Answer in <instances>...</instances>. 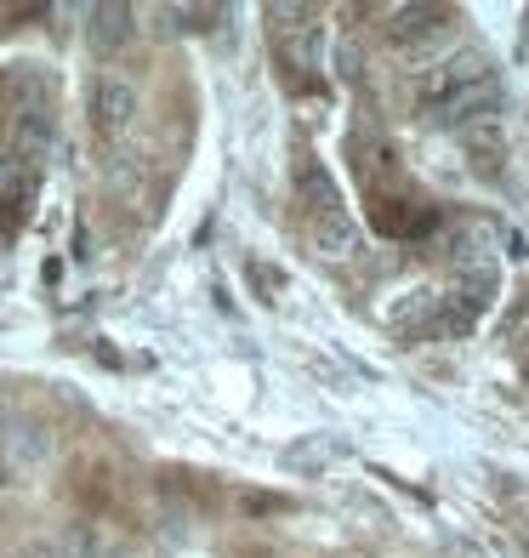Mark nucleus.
Here are the masks:
<instances>
[{"instance_id":"nucleus-1","label":"nucleus","mask_w":529,"mask_h":558,"mask_svg":"<svg viewBox=\"0 0 529 558\" xmlns=\"http://www.w3.org/2000/svg\"><path fill=\"white\" fill-rule=\"evenodd\" d=\"M484 74H495L490 58H484V52H472V46H456L450 58L416 69V97H421V109H433V104H444L450 92H462V86H472V81H484Z\"/></svg>"},{"instance_id":"nucleus-2","label":"nucleus","mask_w":529,"mask_h":558,"mask_svg":"<svg viewBox=\"0 0 529 558\" xmlns=\"http://www.w3.org/2000/svg\"><path fill=\"white\" fill-rule=\"evenodd\" d=\"M501 114V81L495 74H484V81H472L462 92H450L444 104L427 109V120L444 125V132H472V125H490Z\"/></svg>"},{"instance_id":"nucleus-3","label":"nucleus","mask_w":529,"mask_h":558,"mask_svg":"<svg viewBox=\"0 0 529 558\" xmlns=\"http://www.w3.org/2000/svg\"><path fill=\"white\" fill-rule=\"evenodd\" d=\"M137 120V86L125 81V74H97L91 86V125L97 137H125Z\"/></svg>"},{"instance_id":"nucleus-4","label":"nucleus","mask_w":529,"mask_h":558,"mask_svg":"<svg viewBox=\"0 0 529 558\" xmlns=\"http://www.w3.org/2000/svg\"><path fill=\"white\" fill-rule=\"evenodd\" d=\"M450 29H456V12H450V7H393L387 23H382V35H387L393 46H405V52L444 40Z\"/></svg>"},{"instance_id":"nucleus-5","label":"nucleus","mask_w":529,"mask_h":558,"mask_svg":"<svg viewBox=\"0 0 529 558\" xmlns=\"http://www.w3.org/2000/svg\"><path fill=\"white\" fill-rule=\"evenodd\" d=\"M0 97L17 109V114H29V109H52V97H58V74L46 69V63H7L0 69Z\"/></svg>"},{"instance_id":"nucleus-6","label":"nucleus","mask_w":529,"mask_h":558,"mask_svg":"<svg viewBox=\"0 0 529 558\" xmlns=\"http://www.w3.org/2000/svg\"><path fill=\"white\" fill-rule=\"evenodd\" d=\"M86 17H91V23H86V40H91L97 58H120L125 46L137 40V12L120 7V0H109V7H91Z\"/></svg>"},{"instance_id":"nucleus-7","label":"nucleus","mask_w":529,"mask_h":558,"mask_svg":"<svg viewBox=\"0 0 529 558\" xmlns=\"http://www.w3.org/2000/svg\"><path fill=\"white\" fill-rule=\"evenodd\" d=\"M296 199L308 206V217H336L342 211V189H336V177L324 171L319 155H296Z\"/></svg>"},{"instance_id":"nucleus-8","label":"nucleus","mask_w":529,"mask_h":558,"mask_svg":"<svg viewBox=\"0 0 529 558\" xmlns=\"http://www.w3.org/2000/svg\"><path fill=\"white\" fill-rule=\"evenodd\" d=\"M370 199H376V228H382V234H427V228H433V206H421V199H410V194H387V189H370Z\"/></svg>"},{"instance_id":"nucleus-9","label":"nucleus","mask_w":529,"mask_h":558,"mask_svg":"<svg viewBox=\"0 0 529 558\" xmlns=\"http://www.w3.org/2000/svg\"><path fill=\"white\" fill-rule=\"evenodd\" d=\"M52 148H58V120H52V109H29V114L12 120V160L40 166V160H52Z\"/></svg>"},{"instance_id":"nucleus-10","label":"nucleus","mask_w":529,"mask_h":558,"mask_svg":"<svg viewBox=\"0 0 529 558\" xmlns=\"http://www.w3.org/2000/svg\"><path fill=\"white\" fill-rule=\"evenodd\" d=\"M308 245L324 263H353L365 251V234L347 222V211H336V217H308Z\"/></svg>"},{"instance_id":"nucleus-11","label":"nucleus","mask_w":529,"mask_h":558,"mask_svg":"<svg viewBox=\"0 0 529 558\" xmlns=\"http://www.w3.org/2000/svg\"><path fill=\"white\" fill-rule=\"evenodd\" d=\"M462 137H467L472 166H478V171H490V177H501V166H507V137H501V120L472 125V132H462Z\"/></svg>"},{"instance_id":"nucleus-12","label":"nucleus","mask_w":529,"mask_h":558,"mask_svg":"<svg viewBox=\"0 0 529 558\" xmlns=\"http://www.w3.org/2000/svg\"><path fill=\"white\" fill-rule=\"evenodd\" d=\"M433 308H439L433 291H405V302L387 308V325L393 331H433Z\"/></svg>"},{"instance_id":"nucleus-13","label":"nucleus","mask_w":529,"mask_h":558,"mask_svg":"<svg viewBox=\"0 0 529 558\" xmlns=\"http://www.w3.org/2000/svg\"><path fill=\"white\" fill-rule=\"evenodd\" d=\"M29 194H35V166H23V160H7V166H0V211H12L7 199L29 206Z\"/></svg>"},{"instance_id":"nucleus-14","label":"nucleus","mask_w":529,"mask_h":558,"mask_svg":"<svg viewBox=\"0 0 529 558\" xmlns=\"http://www.w3.org/2000/svg\"><path fill=\"white\" fill-rule=\"evenodd\" d=\"M46 547H52V558H97L91 530H81V524H74V530H63V536H58V542H46Z\"/></svg>"},{"instance_id":"nucleus-15","label":"nucleus","mask_w":529,"mask_h":558,"mask_svg":"<svg viewBox=\"0 0 529 558\" xmlns=\"http://www.w3.org/2000/svg\"><path fill=\"white\" fill-rule=\"evenodd\" d=\"M7 427H12V411H7V404H0V439H7Z\"/></svg>"},{"instance_id":"nucleus-16","label":"nucleus","mask_w":529,"mask_h":558,"mask_svg":"<svg viewBox=\"0 0 529 558\" xmlns=\"http://www.w3.org/2000/svg\"><path fill=\"white\" fill-rule=\"evenodd\" d=\"M7 485H12V468H7V462H0V490H7Z\"/></svg>"},{"instance_id":"nucleus-17","label":"nucleus","mask_w":529,"mask_h":558,"mask_svg":"<svg viewBox=\"0 0 529 558\" xmlns=\"http://www.w3.org/2000/svg\"><path fill=\"white\" fill-rule=\"evenodd\" d=\"M0 234H7V211H0Z\"/></svg>"}]
</instances>
